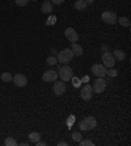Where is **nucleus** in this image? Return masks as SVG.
<instances>
[{
    "mask_svg": "<svg viewBox=\"0 0 131 146\" xmlns=\"http://www.w3.org/2000/svg\"><path fill=\"white\" fill-rule=\"evenodd\" d=\"M117 74H118V72H117V70H114V68H113V67H111L110 70H109V71L106 72V75H110V76H117Z\"/></svg>",
    "mask_w": 131,
    "mask_h": 146,
    "instance_id": "27",
    "label": "nucleus"
},
{
    "mask_svg": "<svg viewBox=\"0 0 131 146\" xmlns=\"http://www.w3.org/2000/svg\"><path fill=\"white\" fill-rule=\"evenodd\" d=\"M81 137H83V136H81L79 132H74V133H72V138H74V141H76V142H79V141H80Z\"/></svg>",
    "mask_w": 131,
    "mask_h": 146,
    "instance_id": "24",
    "label": "nucleus"
},
{
    "mask_svg": "<svg viewBox=\"0 0 131 146\" xmlns=\"http://www.w3.org/2000/svg\"><path fill=\"white\" fill-rule=\"evenodd\" d=\"M53 91H54L55 95L62 96L66 92V83L63 80H55L54 84H53Z\"/></svg>",
    "mask_w": 131,
    "mask_h": 146,
    "instance_id": "8",
    "label": "nucleus"
},
{
    "mask_svg": "<svg viewBox=\"0 0 131 146\" xmlns=\"http://www.w3.org/2000/svg\"><path fill=\"white\" fill-rule=\"evenodd\" d=\"M113 57L115 58V59H118V61H123L124 59V53L122 50H119V49H117V50H114L113 51Z\"/></svg>",
    "mask_w": 131,
    "mask_h": 146,
    "instance_id": "16",
    "label": "nucleus"
},
{
    "mask_svg": "<svg viewBox=\"0 0 131 146\" xmlns=\"http://www.w3.org/2000/svg\"><path fill=\"white\" fill-rule=\"evenodd\" d=\"M59 146H67V142H64V141H61V142H58Z\"/></svg>",
    "mask_w": 131,
    "mask_h": 146,
    "instance_id": "31",
    "label": "nucleus"
},
{
    "mask_svg": "<svg viewBox=\"0 0 131 146\" xmlns=\"http://www.w3.org/2000/svg\"><path fill=\"white\" fill-rule=\"evenodd\" d=\"M12 74H9V72H3L1 74V80L5 82V83H9V82H12Z\"/></svg>",
    "mask_w": 131,
    "mask_h": 146,
    "instance_id": "18",
    "label": "nucleus"
},
{
    "mask_svg": "<svg viewBox=\"0 0 131 146\" xmlns=\"http://www.w3.org/2000/svg\"><path fill=\"white\" fill-rule=\"evenodd\" d=\"M74 53H72V50L71 49H64V50H62L59 54H58L57 59L59 63H70L71 61H72V58H74Z\"/></svg>",
    "mask_w": 131,
    "mask_h": 146,
    "instance_id": "2",
    "label": "nucleus"
},
{
    "mask_svg": "<svg viewBox=\"0 0 131 146\" xmlns=\"http://www.w3.org/2000/svg\"><path fill=\"white\" fill-rule=\"evenodd\" d=\"M117 21H119V24H121L122 27H130V20H128L127 17H121V19Z\"/></svg>",
    "mask_w": 131,
    "mask_h": 146,
    "instance_id": "21",
    "label": "nucleus"
},
{
    "mask_svg": "<svg viewBox=\"0 0 131 146\" xmlns=\"http://www.w3.org/2000/svg\"><path fill=\"white\" fill-rule=\"evenodd\" d=\"M101 17H102V21H105L106 24H115L117 23V15H115V12H113V11H105V12H102V15H101Z\"/></svg>",
    "mask_w": 131,
    "mask_h": 146,
    "instance_id": "4",
    "label": "nucleus"
},
{
    "mask_svg": "<svg viewBox=\"0 0 131 146\" xmlns=\"http://www.w3.org/2000/svg\"><path fill=\"white\" fill-rule=\"evenodd\" d=\"M79 142H80L81 146H93V145H94V143L92 142L91 139H80Z\"/></svg>",
    "mask_w": 131,
    "mask_h": 146,
    "instance_id": "23",
    "label": "nucleus"
},
{
    "mask_svg": "<svg viewBox=\"0 0 131 146\" xmlns=\"http://www.w3.org/2000/svg\"><path fill=\"white\" fill-rule=\"evenodd\" d=\"M71 50H72L74 55H81L83 54V48H81L80 45H77L76 42H72V45H71Z\"/></svg>",
    "mask_w": 131,
    "mask_h": 146,
    "instance_id": "14",
    "label": "nucleus"
},
{
    "mask_svg": "<svg viewBox=\"0 0 131 146\" xmlns=\"http://www.w3.org/2000/svg\"><path fill=\"white\" fill-rule=\"evenodd\" d=\"M58 78V72L54 71V70H49V71H45L42 74V79L43 82H47V83H50V82H55Z\"/></svg>",
    "mask_w": 131,
    "mask_h": 146,
    "instance_id": "12",
    "label": "nucleus"
},
{
    "mask_svg": "<svg viewBox=\"0 0 131 146\" xmlns=\"http://www.w3.org/2000/svg\"><path fill=\"white\" fill-rule=\"evenodd\" d=\"M74 86H75V87H79V86H80V80L75 78V79H74Z\"/></svg>",
    "mask_w": 131,
    "mask_h": 146,
    "instance_id": "28",
    "label": "nucleus"
},
{
    "mask_svg": "<svg viewBox=\"0 0 131 146\" xmlns=\"http://www.w3.org/2000/svg\"><path fill=\"white\" fill-rule=\"evenodd\" d=\"M32 1H37V0H32Z\"/></svg>",
    "mask_w": 131,
    "mask_h": 146,
    "instance_id": "33",
    "label": "nucleus"
},
{
    "mask_svg": "<svg viewBox=\"0 0 131 146\" xmlns=\"http://www.w3.org/2000/svg\"><path fill=\"white\" fill-rule=\"evenodd\" d=\"M58 76H61V80L63 82H68L72 78V68L70 66H62L59 67V72H58Z\"/></svg>",
    "mask_w": 131,
    "mask_h": 146,
    "instance_id": "3",
    "label": "nucleus"
},
{
    "mask_svg": "<svg viewBox=\"0 0 131 146\" xmlns=\"http://www.w3.org/2000/svg\"><path fill=\"white\" fill-rule=\"evenodd\" d=\"M34 143H36L37 146H45V145H46L45 142H41V141H37V142H34Z\"/></svg>",
    "mask_w": 131,
    "mask_h": 146,
    "instance_id": "30",
    "label": "nucleus"
},
{
    "mask_svg": "<svg viewBox=\"0 0 131 146\" xmlns=\"http://www.w3.org/2000/svg\"><path fill=\"white\" fill-rule=\"evenodd\" d=\"M96 125H97L96 119H94V117H92V116H88V117H85V119H83L80 121L79 128H80L81 130H91V129H94V128H96Z\"/></svg>",
    "mask_w": 131,
    "mask_h": 146,
    "instance_id": "1",
    "label": "nucleus"
},
{
    "mask_svg": "<svg viewBox=\"0 0 131 146\" xmlns=\"http://www.w3.org/2000/svg\"><path fill=\"white\" fill-rule=\"evenodd\" d=\"M102 62H104V66L105 67H109L111 68L113 66L115 65V58L113 57L110 51H104V54H102Z\"/></svg>",
    "mask_w": 131,
    "mask_h": 146,
    "instance_id": "5",
    "label": "nucleus"
},
{
    "mask_svg": "<svg viewBox=\"0 0 131 146\" xmlns=\"http://www.w3.org/2000/svg\"><path fill=\"white\" fill-rule=\"evenodd\" d=\"M74 122H75V116L71 115L70 117L67 119V125H68V128H71V126L74 125Z\"/></svg>",
    "mask_w": 131,
    "mask_h": 146,
    "instance_id": "25",
    "label": "nucleus"
},
{
    "mask_svg": "<svg viewBox=\"0 0 131 146\" xmlns=\"http://www.w3.org/2000/svg\"><path fill=\"white\" fill-rule=\"evenodd\" d=\"M64 34H66V37H67V40L70 42H77L79 41V34H77V32L74 28H67L64 31Z\"/></svg>",
    "mask_w": 131,
    "mask_h": 146,
    "instance_id": "11",
    "label": "nucleus"
},
{
    "mask_svg": "<svg viewBox=\"0 0 131 146\" xmlns=\"http://www.w3.org/2000/svg\"><path fill=\"white\" fill-rule=\"evenodd\" d=\"M92 95H93V90H92V86L89 84H85L83 88H81V92H80V96L83 100L88 102L92 99Z\"/></svg>",
    "mask_w": 131,
    "mask_h": 146,
    "instance_id": "9",
    "label": "nucleus"
},
{
    "mask_svg": "<svg viewBox=\"0 0 131 146\" xmlns=\"http://www.w3.org/2000/svg\"><path fill=\"white\" fill-rule=\"evenodd\" d=\"M46 63L49 66H54V65H57V63H58V59L54 57V55H50V57L46 59Z\"/></svg>",
    "mask_w": 131,
    "mask_h": 146,
    "instance_id": "20",
    "label": "nucleus"
},
{
    "mask_svg": "<svg viewBox=\"0 0 131 146\" xmlns=\"http://www.w3.org/2000/svg\"><path fill=\"white\" fill-rule=\"evenodd\" d=\"M39 139H41L39 133H37V132L29 133V141H30V142H37V141H39Z\"/></svg>",
    "mask_w": 131,
    "mask_h": 146,
    "instance_id": "17",
    "label": "nucleus"
},
{
    "mask_svg": "<svg viewBox=\"0 0 131 146\" xmlns=\"http://www.w3.org/2000/svg\"><path fill=\"white\" fill-rule=\"evenodd\" d=\"M85 1H87V4H92V3H93V0H85Z\"/></svg>",
    "mask_w": 131,
    "mask_h": 146,
    "instance_id": "32",
    "label": "nucleus"
},
{
    "mask_svg": "<svg viewBox=\"0 0 131 146\" xmlns=\"http://www.w3.org/2000/svg\"><path fill=\"white\" fill-rule=\"evenodd\" d=\"M45 1H49V0H45Z\"/></svg>",
    "mask_w": 131,
    "mask_h": 146,
    "instance_id": "34",
    "label": "nucleus"
},
{
    "mask_svg": "<svg viewBox=\"0 0 131 146\" xmlns=\"http://www.w3.org/2000/svg\"><path fill=\"white\" fill-rule=\"evenodd\" d=\"M41 11H42L43 13H51V11H53V3H51L50 0H49V1H43V4L41 5Z\"/></svg>",
    "mask_w": 131,
    "mask_h": 146,
    "instance_id": "13",
    "label": "nucleus"
},
{
    "mask_svg": "<svg viewBox=\"0 0 131 146\" xmlns=\"http://www.w3.org/2000/svg\"><path fill=\"white\" fill-rule=\"evenodd\" d=\"M55 23H57V16H54V15H51L46 20V25H54Z\"/></svg>",
    "mask_w": 131,
    "mask_h": 146,
    "instance_id": "22",
    "label": "nucleus"
},
{
    "mask_svg": "<svg viewBox=\"0 0 131 146\" xmlns=\"http://www.w3.org/2000/svg\"><path fill=\"white\" fill-rule=\"evenodd\" d=\"M12 82H13L17 87H25L28 84V78L24 74H16L12 78Z\"/></svg>",
    "mask_w": 131,
    "mask_h": 146,
    "instance_id": "10",
    "label": "nucleus"
},
{
    "mask_svg": "<svg viewBox=\"0 0 131 146\" xmlns=\"http://www.w3.org/2000/svg\"><path fill=\"white\" fill-rule=\"evenodd\" d=\"M4 145H7V146H17V141L13 138V137H8V138L4 141Z\"/></svg>",
    "mask_w": 131,
    "mask_h": 146,
    "instance_id": "19",
    "label": "nucleus"
},
{
    "mask_svg": "<svg viewBox=\"0 0 131 146\" xmlns=\"http://www.w3.org/2000/svg\"><path fill=\"white\" fill-rule=\"evenodd\" d=\"M92 72H93V75H96L97 78H104V76H106L108 70H106V67H105L104 65L96 63V65L92 66Z\"/></svg>",
    "mask_w": 131,
    "mask_h": 146,
    "instance_id": "6",
    "label": "nucleus"
},
{
    "mask_svg": "<svg viewBox=\"0 0 131 146\" xmlns=\"http://www.w3.org/2000/svg\"><path fill=\"white\" fill-rule=\"evenodd\" d=\"M87 1L85 0H77L76 3H75V8H76L77 11H84L85 8H87Z\"/></svg>",
    "mask_w": 131,
    "mask_h": 146,
    "instance_id": "15",
    "label": "nucleus"
},
{
    "mask_svg": "<svg viewBox=\"0 0 131 146\" xmlns=\"http://www.w3.org/2000/svg\"><path fill=\"white\" fill-rule=\"evenodd\" d=\"M105 88H106V80L104 78H97L94 80V84H93V91L96 94H101V92H104Z\"/></svg>",
    "mask_w": 131,
    "mask_h": 146,
    "instance_id": "7",
    "label": "nucleus"
},
{
    "mask_svg": "<svg viewBox=\"0 0 131 146\" xmlns=\"http://www.w3.org/2000/svg\"><path fill=\"white\" fill-rule=\"evenodd\" d=\"M64 0H51V3L53 4H62Z\"/></svg>",
    "mask_w": 131,
    "mask_h": 146,
    "instance_id": "29",
    "label": "nucleus"
},
{
    "mask_svg": "<svg viewBox=\"0 0 131 146\" xmlns=\"http://www.w3.org/2000/svg\"><path fill=\"white\" fill-rule=\"evenodd\" d=\"M29 3V0H16V4L18 7H24V5H26Z\"/></svg>",
    "mask_w": 131,
    "mask_h": 146,
    "instance_id": "26",
    "label": "nucleus"
}]
</instances>
